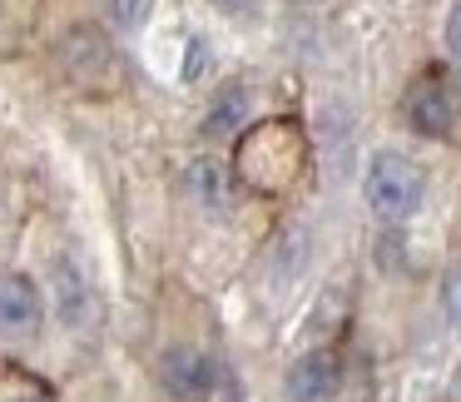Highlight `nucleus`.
<instances>
[{
  "instance_id": "nucleus-1",
  "label": "nucleus",
  "mask_w": 461,
  "mask_h": 402,
  "mask_svg": "<svg viewBox=\"0 0 461 402\" xmlns=\"http://www.w3.org/2000/svg\"><path fill=\"white\" fill-rule=\"evenodd\" d=\"M357 189H362V204H367L372 219L382 224H411L421 209H427V169H421L411 154L402 150H372L367 164L357 174Z\"/></svg>"
},
{
  "instance_id": "nucleus-2",
  "label": "nucleus",
  "mask_w": 461,
  "mask_h": 402,
  "mask_svg": "<svg viewBox=\"0 0 461 402\" xmlns=\"http://www.w3.org/2000/svg\"><path fill=\"white\" fill-rule=\"evenodd\" d=\"M45 298H50V318L65 333H90L100 318V288H95L90 269L75 249H55L50 269H45Z\"/></svg>"
},
{
  "instance_id": "nucleus-3",
  "label": "nucleus",
  "mask_w": 461,
  "mask_h": 402,
  "mask_svg": "<svg viewBox=\"0 0 461 402\" xmlns=\"http://www.w3.org/2000/svg\"><path fill=\"white\" fill-rule=\"evenodd\" d=\"M50 318V298L35 273H0V343L5 348H25L45 333Z\"/></svg>"
},
{
  "instance_id": "nucleus-4",
  "label": "nucleus",
  "mask_w": 461,
  "mask_h": 402,
  "mask_svg": "<svg viewBox=\"0 0 461 402\" xmlns=\"http://www.w3.org/2000/svg\"><path fill=\"white\" fill-rule=\"evenodd\" d=\"M223 382V368L199 343H169L159 352V388L174 402H209Z\"/></svg>"
},
{
  "instance_id": "nucleus-5",
  "label": "nucleus",
  "mask_w": 461,
  "mask_h": 402,
  "mask_svg": "<svg viewBox=\"0 0 461 402\" xmlns=\"http://www.w3.org/2000/svg\"><path fill=\"white\" fill-rule=\"evenodd\" d=\"M55 60H60L65 80L85 85H110L120 75V55H114V41L100 31V25H70V31L55 41Z\"/></svg>"
},
{
  "instance_id": "nucleus-6",
  "label": "nucleus",
  "mask_w": 461,
  "mask_h": 402,
  "mask_svg": "<svg viewBox=\"0 0 461 402\" xmlns=\"http://www.w3.org/2000/svg\"><path fill=\"white\" fill-rule=\"evenodd\" d=\"M402 120L421 140H451L461 124V95L456 85H447L441 75H421L417 85H407L402 95Z\"/></svg>"
},
{
  "instance_id": "nucleus-7",
  "label": "nucleus",
  "mask_w": 461,
  "mask_h": 402,
  "mask_svg": "<svg viewBox=\"0 0 461 402\" xmlns=\"http://www.w3.org/2000/svg\"><path fill=\"white\" fill-rule=\"evenodd\" d=\"M184 199L209 219H233L239 214V174L223 154H194L179 174Z\"/></svg>"
},
{
  "instance_id": "nucleus-8",
  "label": "nucleus",
  "mask_w": 461,
  "mask_h": 402,
  "mask_svg": "<svg viewBox=\"0 0 461 402\" xmlns=\"http://www.w3.org/2000/svg\"><path fill=\"white\" fill-rule=\"evenodd\" d=\"M342 358L332 348H303L283 372V402H338Z\"/></svg>"
},
{
  "instance_id": "nucleus-9",
  "label": "nucleus",
  "mask_w": 461,
  "mask_h": 402,
  "mask_svg": "<svg viewBox=\"0 0 461 402\" xmlns=\"http://www.w3.org/2000/svg\"><path fill=\"white\" fill-rule=\"evenodd\" d=\"M253 120V90L243 80H223L213 85L209 105H203V120H199V134L209 144H223V140H239Z\"/></svg>"
},
{
  "instance_id": "nucleus-10",
  "label": "nucleus",
  "mask_w": 461,
  "mask_h": 402,
  "mask_svg": "<svg viewBox=\"0 0 461 402\" xmlns=\"http://www.w3.org/2000/svg\"><path fill=\"white\" fill-rule=\"evenodd\" d=\"M100 15H104V25H110L114 35H134V31L149 25L154 0H100Z\"/></svg>"
},
{
  "instance_id": "nucleus-11",
  "label": "nucleus",
  "mask_w": 461,
  "mask_h": 402,
  "mask_svg": "<svg viewBox=\"0 0 461 402\" xmlns=\"http://www.w3.org/2000/svg\"><path fill=\"white\" fill-rule=\"evenodd\" d=\"M213 70V45L209 35H189V45H184V60H179V85H203Z\"/></svg>"
},
{
  "instance_id": "nucleus-12",
  "label": "nucleus",
  "mask_w": 461,
  "mask_h": 402,
  "mask_svg": "<svg viewBox=\"0 0 461 402\" xmlns=\"http://www.w3.org/2000/svg\"><path fill=\"white\" fill-rule=\"evenodd\" d=\"M437 308H441V318H447V328L461 333V263H447V273H441Z\"/></svg>"
},
{
  "instance_id": "nucleus-13",
  "label": "nucleus",
  "mask_w": 461,
  "mask_h": 402,
  "mask_svg": "<svg viewBox=\"0 0 461 402\" xmlns=\"http://www.w3.org/2000/svg\"><path fill=\"white\" fill-rule=\"evenodd\" d=\"M441 45H447V55L461 65V0L447 11V21H441Z\"/></svg>"
},
{
  "instance_id": "nucleus-14",
  "label": "nucleus",
  "mask_w": 461,
  "mask_h": 402,
  "mask_svg": "<svg viewBox=\"0 0 461 402\" xmlns=\"http://www.w3.org/2000/svg\"><path fill=\"white\" fill-rule=\"evenodd\" d=\"M213 11L223 15V21H243V15H253L263 5V0H209Z\"/></svg>"
},
{
  "instance_id": "nucleus-15",
  "label": "nucleus",
  "mask_w": 461,
  "mask_h": 402,
  "mask_svg": "<svg viewBox=\"0 0 461 402\" xmlns=\"http://www.w3.org/2000/svg\"><path fill=\"white\" fill-rule=\"evenodd\" d=\"M451 397L461 402V362H456V372H451Z\"/></svg>"
},
{
  "instance_id": "nucleus-16",
  "label": "nucleus",
  "mask_w": 461,
  "mask_h": 402,
  "mask_svg": "<svg viewBox=\"0 0 461 402\" xmlns=\"http://www.w3.org/2000/svg\"><path fill=\"white\" fill-rule=\"evenodd\" d=\"M5 402H45V397H35V392H11Z\"/></svg>"
}]
</instances>
